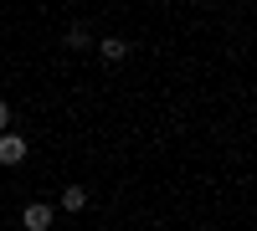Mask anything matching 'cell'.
<instances>
[{"label":"cell","instance_id":"4","mask_svg":"<svg viewBox=\"0 0 257 231\" xmlns=\"http://www.w3.org/2000/svg\"><path fill=\"white\" fill-rule=\"evenodd\" d=\"M62 211H88V190H82V185H67V190H62Z\"/></svg>","mask_w":257,"mask_h":231},{"label":"cell","instance_id":"6","mask_svg":"<svg viewBox=\"0 0 257 231\" xmlns=\"http://www.w3.org/2000/svg\"><path fill=\"white\" fill-rule=\"evenodd\" d=\"M6 123H11V108H6V103H0V129H6Z\"/></svg>","mask_w":257,"mask_h":231},{"label":"cell","instance_id":"3","mask_svg":"<svg viewBox=\"0 0 257 231\" xmlns=\"http://www.w3.org/2000/svg\"><path fill=\"white\" fill-rule=\"evenodd\" d=\"M98 47H103V62H123V57H128V41H123V36H103Z\"/></svg>","mask_w":257,"mask_h":231},{"label":"cell","instance_id":"5","mask_svg":"<svg viewBox=\"0 0 257 231\" xmlns=\"http://www.w3.org/2000/svg\"><path fill=\"white\" fill-rule=\"evenodd\" d=\"M88 41H93V36L82 31V26H72V31H67V47H88Z\"/></svg>","mask_w":257,"mask_h":231},{"label":"cell","instance_id":"1","mask_svg":"<svg viewBox=\"0 0 257 231\" xmlns=\"http://www.w3.org/2000/svg\"><path fill=\"white\" fill-rule=\"evenodd\" d=\"M26 159V139L21 134H0V164H21Z\"/></svg>","mask_w":257,"mask_h":231},{"label":"cell","instance_id":"2","mask_svg":"<svg viewBox=\"0 0 257 231\" xmlns=\"http://www.w3.org/2000/svg\"><path fill=\"white\" fill-rule=\"evenodd\" d=\"M21 226L26 231H47L52 226V205H26V211H21Z\"/></svg>","mask_w":257,"mask_h":231}]
</instances>
